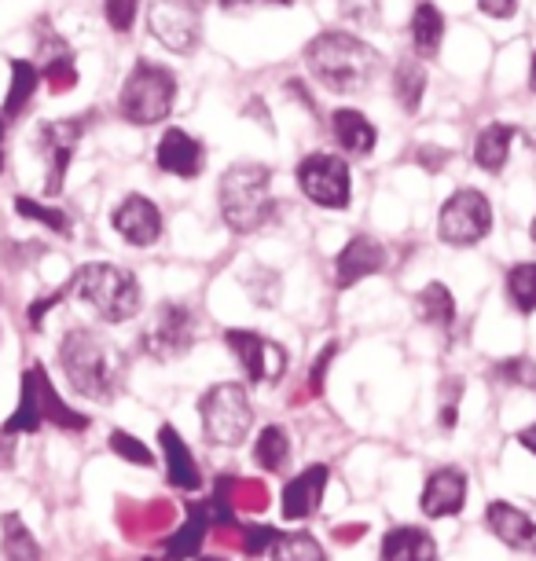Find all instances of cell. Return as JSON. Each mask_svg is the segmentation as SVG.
I'll return each mask as SVG.
<instances>
[{"instance_id":"obj_1","label":"cell","mask_w":536,"mask_h":561,"mask_svg":"<svg viewBox=\"0 0 536 561\" xmlns=\"http://www.w3.org/2000/svg\"><path fill=\"white\" fill-rule=\"evenodd\" d=\"M59 364L67 382L85 400L111 404L125 382V356L122 348L92 331H70L59 345Z\"/></svg>"},{"instance_id":"obj_2","label":"cell","mask_w":536,"mask_h":561,"mask_svg":"<svg viewBox=\"0 0 536 561\" xmlns=\"http://www.w3.org/2000/svg\"><path fill=\"white\" fill-rule=\"evenodd\" d=\"M305 62H309L312 78H317L323 89L339 92V96H350V92H361L372 84L378 70V51L361 37L331 30V34L312 37V45L305 48Z\"/></svg>"},{"instance_id":"obj_3","label":"cell","mask_w":536,"mask_h":561,"mask_svg":"<svg viewBox=\"0 0 536 561\" xmlns=\"http://www.w3.org/2000/svg\"><path fill=\"white\" fill-rule=\"evenodd\" d=\"M272 173L261 162H239L220 176V214L225 225L250 236L272 217Z\"/></svg>"},{"instance_id":"obj_4","label":"cell","mask_w":536,"mask_h":561,"mask_svg":"<svg viewBox=\"0 0 536 561\" xmlns=\"http://www.w3.org/2000/svg\"><path fill=\"white\" fill-rule=\"evenodd\" d=\"M73 290L103 323H125L140 312V283L129 268H118V264L96 261L78 268Z\"/></svg>"},{"instance_id":"obj_5","label":"cell","mask_w":536,"mask_h":561,"mask_svg":"<svg viewBox=\"0 0 536 561\" xmlns=\"http://www.w3.org/2000/svg\"><path fill=\"white\" fill-rule=\"evenodd\" d=\"M176 100V78L170 67L151 59H140L125 78L118 92V111L125 122L133 125H155L162 118H170Z\"/></svg>"},{"instance_id":"obj_6","label":"cell","mask_w":536,"mask_h":561,"mask_svg":"<svg viewBox=\"0 0 536 561\" xmlns=\"http://www.w3.org/2000/svg\"><path fill=\"white\" fill-rule=\"evenodd\" d=\"M198 419H203V437L220 448L243 444L250 426H254V404H250L247 389L236 382H220L206 389V397L198 400Z\"/></svg>"},{"instance_id":"obj_7","label":"cell","mask_w":536,"mask_h":561,"mask_svg":"<svg viewBox=\"0 0 536 561\" xmlns=\"http://www.w3.org/2000/svg\"><path fill=\"white\" fill-rule=\"evenodd\" d=\"M489 228H492V206L486 195L475 192V187L456 192L437 214V239L456 250L475 247V242L489 236Z\"/></svg>"},{"instance_id":"obj_8","label":"cell","mask_w":536,"mask_h":561,"mask_svg":"<svg viewBox=\"0 0 536 561\" xmlns=\"http://www.w3.org/2000/svg\"><path fill=\"white\" fill-rule=\"evenodd\" d=\"M147 30L159 37L162 48L187 56L203 37V0H151Z\"/></svg>"},{"instance_id":"obj_9","label":"cell","mask_w":536,"mask_h":561,"mask_svg":"<svg viewBox=\"0 0 536 561\" xmlns=\"http://www.w3.org/2000/svg\"><path fill=\"white\" fill-rule=\"evenodd\" d=\"M195 345V316L187 305L166 301L155 309L151 323L144 327V353L159 364H173V359L187 356Z\"/></svg>"},{"instance_id":"obj_10","label":"cell","mask_w":536,"mask_h":561,"mask_svg":"<svg viewBox=\"0 0 536 561\" xmlns=\"http://www.w3.org/2000/svg\"><path fill=\"white\" fill-rule=\"evenodd\" d=\"M298 187L305 192L309 203H317L323 209H345L350 206V165L339 154H309L298 165Z\"/></svg>"},{"instance_id":"obj_11","label":"cell","mask_w":536,"mask_h":561,"mask_svg":"<svg viewBox=\"0 0 536 561\" xmlns=\"http://www.w3.org/2000/svg\"><path fill=\"white\" fill-rule=\"evenodd\" d=\"M228 348L239 356V364L250 375V382L265 386V382H280L283 370H287V348L272 337L258 334V331H228L225 334Z\"/></svg>"},{"instance_id":"obj_12","label":"cell","mask_w":536,"mask_h":561,"mask_svg":"<svg viewBox=\"0 0 536 561\" xmlns=\"http://www.w3.org/2000/svg\"><path fill=\"white\" fill-rule=\"evenodd\" d=\"M81 140V122H45L41 125V154H45V192L59 195L62 192V180H67L70 169V154L73 147Z\"/></svg>"},{"instance_id":"obj_13","label":"cell","mask_w":536,"mask_h":561,"mask_svg":"<svg viewBox=\"0 0 536 561\" xmlns=\"http://www.w3.org/2000/svg\"><path fill=\"white\" fill-rule=\"evenodd\" d=\"M111 225L136 250L155 247V242H159V236H162V214H159V206H155L151 198H144V195L122 198L118 209H114V217H111Z\"/></svg>"},{"instance_id":"obj_14","label":"cell","mask_w":536,"mask_h":561,"mask_svg":"<svg viewBox=\"0 0 536 561\" xmlns=\"http://www.w3.org/2000/svg\"><path fill=\"white\" fill-rule=\"evenodd\" d=\"M467 503V478L456 466H441L426 478V489L419 495L426 517H456Z\"/></svg>"},{"instance_id":"obj_15","label":"cell","mask_w":536,"mask_h":561,"mask_svg":"<svg viewBox=\"0 0 536 561\" xmlns=\"http://www.w3.org/2000/svg\"><path fill=\"white\" fill-rule=\"evenodd\" d=\"M48 375L41 367L26 370L23 375V393H19V408L12 411V419L4 422L0 437H15V433H37L48 422L45 415V397H48Z\"/></svg>"},{"instance_id":"obj_16","label":"cell","mask_w":536,"mask_h":561,"mask_svg":"<svg viewBox=\"0 0 536 561\" xmlns=\"http://www.w3.org/2000/svg\"><path fill=\"white\" fill-rule=\"evenodd\" d=\"M328 481H331V470L328 466H309L294 478L287 489H283V517L287 522H305L320 511L323 503V492H328Z\"/></svg>"},{"instance_id":"obj_17","label":"cell","mask_w":536,"mask_h":561,"mask_svg":"<svg viewBox=\"0 0 536 561\" xmlns=\"http://www.w3.org/2000/svg\"><path fill=\"white\" fill-rule=\"evenodd\" d=\"M378 268H386V250L378 247L375 239L356 236L345 242L339 261H334V287L345 290V287H353V283L367 279V275H375Z\"/></svg>"},{"instance_id":"obj_18","label":"cell","mask_w":536,"mask_h":561,"mask_svg":"<svg viewBox=\"0 0 536 561\" xmlns=\"http://www.w3.org/2000/svg\"><path fill=\"white\" fill-rule=\"evenodd\" d=\"M486 525L492 528V536L503 539L511 550H529L536 554V517L518 511L514 503H489L486 511Z\"/></svg>"},{"instance_id":"obj_19","label":"cell","mask_w":536,"mask_h":561,"mask_svg":"<svg viewBox=\"0 0 536 561\" xmlns=\"http://www.w3.org/2000/svg\"><path fill=\"white\" fill-rule=\"evenodd\" d=\"M159 169L173 176H198L203 173V144L184 129H166L159 140Z\"/></svg>"},{"instance_id":"obj_20","label":"cell","mask_w":536,"mask_h":561,"mask_svg":"<svg viewBox=\"0 0 536 561\" xmlns=\"http://www.w3.org/2000/svg\"><path fill=\"white\" fill-rule=\"evenodd\" d=\"M159 448H162V459H166V478H170L173 489L198 492L203 478H198V466L192 459V451H187L181 433H176L173 426H162L159 430Z\"/></svg>"},{"instance_id":"obj_21","label":"cell","mask_w":536,"mask_h":561,"mask_svg":"<svg viewBox=\"0 0 536 561\" xmlns=\"http://www.w3.org/2000/svg\"><path fill=\"white\" fill-rule=\"evenodd\" d=\"M378 558L383 561H437V543L426 528L397 525L394 533H386Z\"/></svg>"},{"instance_id":"obj_22","label":"cell","mask_w":536,"mask_h":561,"mask_svg":"<svg viewBox=\"0 0 536 561\" xmlns=\"http://www.w3.org/2000/svg\"><path fill=\"white\" fill-rule=\"evenodd\" d=\"M331 129H334V140H339L342 151H350L356 158H364V154H372L375 151V125L364 118L361 111H353V107H342V111H334L331 114Z\"/></svg>"},{"instance_id":"obj_23","label":"cell","mask_w":536,"mask_h":561,"mask_svg":"<svg viewBox=\"0 0 536 561\" xmlns=\"http://www.w3.org/2000/svg\"><path fill=\"white\" fill-rule=\"evenodd\" d=\"M209 525H214V517H209V506L206 503H192V506H187V522L176 528L170 539H166V558H170V561L195 558L198 547H203Z\"/></svg>"},{"instance_id":"obj_24","label":"cell","mask_w":536,"mask_h":561,"mask_svg":"<svg viewBox=\"0 0 536 561\" xmlns=\"http://www.w3.org/2000/svg\"><path fill=\"white\" fill-rule=\"evenodd\" d=\"M514 136H518L514 125H503V122L486 125V129L478 133V140H475V162L486 169V173H500V169L508 165V158H511Z\"/></svg>"},{"instance_id":"obj_25","label":"cell","mask_w":536,"mask_h":561,"mask_svg":"<svg viewBox=\"0 0 536 561\" xmlns=\"http://www.w3.org/2000/svg\"><path fill=\"white\" fill-rule=\"evenodd\" d=\"M0 550L8 561H41V543L19 514L0 517Z\"/></svg>"},{"instance_id":"obj_26","label":"cell","mask_w":536,"mask_h":561,"mask_svg":"<svg viewBox=\"0 0 536 561\" xmlns=\"http://www.w3.org/2000/svg\"><path fill=\"white\" fill-rule=\"evenodd\" d=\"M408 34H412V48L419 56H437L441 37H445V15L437 12L434 4H419L412 12V23H408Z\"/></svg>"},{"instance_id":"obj_27","label":"cell","mask_w":536,"mask_h":561,"mask_svg":"<svg viewBox=\"0 0 536 561\" xmlns=\"http://www.w3.org/2000/svg\"><path fill=\"white\" fill-rule=\"evenodd\" d=\"M415 309H419V320L437 327V331H448L452 320H456V298H452V290L445 283H430V287L419 290Z\"/></svg>"},{"instance_id":"obj_28","label":"cell","mask_w":536,"mask_h":561,"mask_svg":"<svg viewBox=\"0 0 536 561\" xmlns=\"http://www.w3.org/2000/svg\"><path fill=\"white\" fill-rule=\"evenodd\" d=\"M37 84H41V67H34V62H26V59H12V84H8L4 118H19V114L26 111Z\"/></svg>"},{"instance_id":"obj_29","label":"cell","mask_w":536,"mask_h":561,"mask_svg":"<svg viewBox=\"0 0 536 561\" xmlns=\"http://www.w3.org/2000/svg\"><path fill=\"white\" fill-rule=\"evenodd\" d=\"M423 92H426L423 62H415V59L397 62V70H394V96H397V103H401L408 114H415L419 107H423Z\"/></svg>"},{"instance_id":"obj_30","label":"cell","mask_w":536,"mask_h":561,"mask_svg":"<svg viewBox=\"0 0 536 561\" xmlns=\"http://www.w3.org/2000/svg\"><path fill=\"white\" fill-rule=\"evenodd\" d=\"M254 459L261 470H269V473H280L283 466L290 462V440H287V433H283L280 426H265L258 433V444H254Z\"/></svg>"},{"instance_id":"obj_31","label":"cell","mask_w":536,"mask_h":561,"mask_svg":"<svg viewBox=\"0 0 536 561\" xmlns=\"http://www.w3.org/2000/svg\"><path fill=\"white\" fill-rule=\"evenodd\" d=\"M272 561H328V554H323V547L309 533H290V536H276Z\"/></svg>"},{"instance_id":"obj_32","label":"cell","mask_w":536,"mask_h":561,"mask_svg":"<svg viewBox=\"0 0 536 561\" xmlns=\"http://www.w3.org/2000/svg\"><path fill=\"white\" fill-rule=\"evenodd\" d=\"M508 294L518 312H536V261L514 264L508 272Z\"/></svg>"},{"instance_id":"obj_33","label":"cell","mask_w":536,"mask_h":561,"mask_svg":"<svg viewBox=\"0 0 536 561\" xmlns=\"http://www.w3.org/2000/svg\"><path fill=\"white\" fill-rule=\"evenodd\" d=\"M15 209L23 214L26 220H37V225H45L52 231H59V236H70V217L62 214V209H48L34 203V198H15Z\"/></svg>"},{"instance_id":"obj_34","label":"cell","mask_w":536,"mask_h":561,"mask_svg":"<svg viewBox=\"0 0 536 561\" xmlns=\"http://www.w3.org/2000/svg\"><path fill=\"white\" fill-rule=\"evenodd\" d=\"M111 451H114V455H122V459L136 462V466H151V462H155L151 448H147L144 440H136L133 433H122V430H114V433H111Z\"/></svg>"},{"instance_id":"obj_35","label":"cell","mask_w":536,"mask_h":561,"mask_svg":"<svg viewBox=\"0 0 536 561\" xmlns=\"http://www.w3.org/2000/svg\"><path fill=\"white\" fill-rule=\"evenodd\" d=\"M136 12H140V0H103V15H107L114 34H129Z\"/></svg>"},{"instance_id":"obj_36","label":"cell","mask_w":536,"mask_h":561,"mask_svg":"<svg viewBox=\"0 0 536 561\" xmlns=\"http://www.w3.org/2000/svg\"><path fill=\"white\" fill-rule=\"evenodd\" d=\"M497 378H503L508 386L536 389V364L533 359H503V364L497 367Z\"/></svg>"},{"instance_id":"obj_37","label":"cell","mask_w":536,"mask_h":561,"mask_svg":"<svg viewBox=\"0 0 536 561\" xmlns=\"http://www.w3.org/2000/svg\"><path fill=\"white\" fill-rule=\"evenodd\" d=\"M48 73V81H52V89L56 92H62V89H70L73 81H78V73H73V59H70V51L62 48L59 56H52L48 59V67L41 70V78Z\"/></svg>"},{"instance_id":"obj_38","label":"cell","mask_w":536,"mask_h":561,"mask_svg":"<svg viewBox=\"0 0 536 561\" xmlns=\"http://www.w3.org/2000/svg\"><path fill=\"white\" fill-rule=\"evenodd\" d=\"M243 547H247V554H261V550H272V543H276V536L280 533H272L269 525H247L243 528Z\"/></svg>"},{"instance_id":"obj_39","label":"cell","mask_w":536,"mask_h":561,"mask_svg":"<svg viewBox=\"0 0 536 561\" xmlns=\"http://www.w3.org/2000/svg\"><path fill=\"white\" fill-rule=\"evenodd\" d=\"M456 408H459V382H448V400L441 397V430L456 426Z\"/></svg>"},{"instance_id":"obj_40","label":"cell","mask_w":536,"mask_h":561,"mask_svg":"<svg viewBox=\"0 0 536 561\" xmlns=\"http://www.w3.org/2000/svg\"><path fill=\"white\" fill-rule=\"evenodd\" d=\"M478 8L489 19H511L514 8H518V0H478Z\"/></svg>"},{"instance_id":"obj_41","label":"cell","mask_w":536,"mask_h":561,"mask_svg":"<svg viewBox=\"0 0 536 561\" xmlns=\"http://www.w3.org/2000/svg\"><path fill=\"white\" fill-rule=\"evenodd\" d=\"M269 4L287 8V4H294V0H220V8H225V12H239V8H269Z\"/></svg>"},{"instance_id":"obj_42","label":"cell","mask_w":536,"mask_h":561,"mask_svg":"<svg viewBox=\"0 0 536 561\" xmlns=\"http://www.w3.org/2000/svg\"><path fill=\"white\" fill-rule=\"evenodd\" d=\"M331 356H334V345H328V348H323V353L317 356V367H312V389H320V386H323V370H328Z\"/></svg>"},{"instance_id":"obj_43","label":"cell","mask_w":536,"mask_h":561,"mask_svg":"<svg viewBox=\"0 0 536 561\" xmlns=\"http://www.w3.org/2000/svg\"><path fill=\"white\" fill-rule=\"evenodd\" d=\"M518 444H522L525 451H533V455H536V422H533V426H525V430L518 433Z\"/></svg>"},{"instance_id":"obj_44","label":"cell","mask_w":536,"mask_h":561,"mask_svg":"<svg viewBox=\"0 0 536 561\" xmlns=\"http://www.w3.org/2000/svg\"><path fill=\"white\" fill-rule=\"evenodd\" d=\"M0 169H4V122H0Z\"/></svg>"},{"instance_id":"obj_45","label":"cell","mask_w":536,"mask_h":561,"mask_svg":"<svg viewBox=\"0 0 536 561\" xmlns=\"http://www.w3.org/2000/svg\"><path fill=\"white\" fill-rule=\"evenodd\" d=\"M529 89L536 92V56H533V62H529Z\"/></svg>"},{"instance_id":"obj_46","label":"cell","mask_w":536,"mask_h":561,"mask_svg":"<svg viewBox=\"0 0 536 561\" xmlns=\"http://www.w3.org/2000/svg\"><path fill=\"white\" fill-rule=\"evenodd\" d=\"M203 561H220V558H203Z\"/></svg>"},{"instance_id":"obj_47","label":"cell","mask_w":536,"mask_h":561,"mask_svg":"<svg viewBox=\"0 0 536 561\" xmlns=\"http://www.w3.org/2000/svg\"><path fill=\"white\" fill-rule=\"evenodd\" d=\"M147 561H151V558H147Z\"/></svg>"}]
</instances>
